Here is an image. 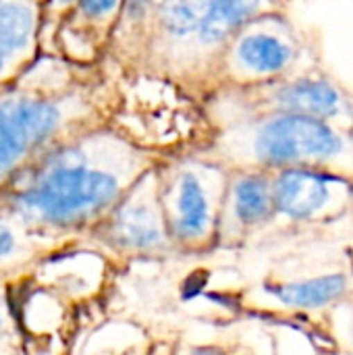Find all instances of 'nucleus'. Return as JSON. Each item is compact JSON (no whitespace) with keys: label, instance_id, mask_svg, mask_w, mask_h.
I'll list each match as a JSON object with an SVG mask.
<instances>
[{"label":"nucleus","instance_id":"4","mask_svg":"<svg viewBox=\"0 0 353 355\" xmlns=\"http://www.w3.org/2000/svg\"><path fill=\"white\" fill-rule=\"evenodd\" d=\"M156 173L175 250L204 254L216 248L231 168L198 148L162 156Z\"/></svg>","mask_w":353,"mask_h":355},{"label":"nucleus","instance_id":"17","mask_svg":"<svg viewBox=\"0 0 353 355\" xmlns=\"http://www.w3.org/2000/svg\"><path fill=\"white\" fill-rule=\"evenodd\" d=\"M175 355H229L225 347L212 345V343H202V345H189L181 352H175Z\"/></svg>","mask_w":353,"mask_h":355},{"label":"nucleus","instance_id":"11","mask_svg":"<svg viewBox=\"0 0 353 355\" xmlns=\"http://www.w3.org/2000/svg\"><path fill=\"white\" fill-rule=\"evenodd\" d=\"M42 0H0V87L12 83L42 56Z\"/></svg>","mask_w":353,"mask_h":355},{"label":"nucleus","instance_id":"14","mask_svg":"<svg viewBox=\"0 0 353 355\" xmlns=\"http://www.w3.org/2000/svg\"><path fill=\"white\" fill-rule=\"evenodd\" d=\"M79 0H46L44 2V31H42V40H46V35H54L58 25L71 15V10L77 6Z\"/></svg>","mask_w":353,"mask_h":355},{"label":"nucleus","instance_id":"12","mask_svg":"<svg viewBox=\"0 0 353 355\" xmlns=\"http://www.w3.org/2000/svg\"><path fill=\"white\" fill-rule=\"evenodd\" d=\"M262 293L283 310L320 312L350 293V279L345 272H325L295 281H270L262 285Z\"/></svg>","mask_w":353,"mask_h":355},{"label":"nucleus","instance_id":"21","mask_svg":"<svg viewBox=\"0 0 353 355\" xmlns=\"http://www.w3.org/2000/svg\"><path fill=\"white\" fill-rule=\"evenodd\" d=\"M42 2H46V0H42Z\"/></svg>","mask_w":353,"mask_h":355},{"label":"nucleus","instance_id":"20","mask_svg":"<svg viewBox=\"0 0 353 355\" xmlns=\"http://www.w3.org/2000/svg\"><path fill=\"white\" fill-rule=\"evenodd\" d=\"M352 343H353V335H352Z\"/></svg>","mask_w":353,"mask_h":355},{"label":"nucleus","instance_id":"8","mask_svg":"<svg viewBox=\"0 0 353 355\" xmlns=\"http://www.w3.org/2000/svg\"><path fill=\"white\" fill-rule=\"evenodd\" d=\"M277 218L291 225H320L343 216L353 204V179L322 168L273 173Z\"/></svg>","mask_w":353,"mask_h":355},{"label":"nucleus","instance_id":"15","mask_svg":"<svg viewBox=\"0 0 353 355\" xmlns=\"http://www.w3.org/2000/svg\"><path fill=\"white\" fill-rule=\"evenodd\" d=\"M206 293V272H193L181 287V300L191 302Z\"/></svg>","mask_w":353,"mask_h":355},{"label":"nucleus","instance_id":"6","mask_svg":"<svg viewBox=\"0 0 353 355\" xmlns=\"http://www.w3.org/2000/svg\"><path fill=\"white\" fill-rule=\"evenodd\" d=\"M302 54V33L283 10L260 15L227 44L216 67L214 87L241 89L289 77L300 71Z\"/></svg>","mask_w":353,"mask_h":355},{"label":"nucleus","instance_id":"10","mask_svg":"<svg viewBox=\"0 0 353 355\" xmlns=\"http://www.w3.org/2000/svg\"><path fill=\"white\" fill-rule=\"evenodd\" d=\"M275 218L273 173L248 168L231 171L221 212L218 245L239 243Z\"/></svg>","mask_w":353,"mask_h":355},{"label":"nucleus","instance_id":"5","mask_svg":"<svg viewBox=\"0 0 353 355\" xmlns=\"http://www.w3.org/2000/svg\"><path fill=\"white\" fill-rule=\"evenodd\" d=\"M206 100L214 104L212 114L289 112L353 129V98L339 81L320 71H298L256 87H214Z\"/></svg>","mask_w":353,"mask_h":355},{"label":"nucleus","instance_id":"16","mask_svg":"<svg viewBox=\"0 0 353 355\" xmlns=\"http://www.w3.org/2000/svg\"><path fill=\"white\" fill-rule=\"evenodd\" d=\"M17 248V239H15V231L10 229V225L6 220L0 218V260L8 258Z\"/></svg>","mask_w":353,"mask_h":355},{"label":"nucleus","instance_id":"9","mask_svg":"<svg viewBox=\"0 0 353 355\" xmlns=\"http://www.w3.org/2000/svg\"><path fill=\"white\" fill-rule=\"evenodd\" d=\"M212 0H156L144 58L150 67L181 83L187 79L189 54Z\"/></svg>","mask_w":353,"mask_h":355},{"label":"nucleus","instance_id":"19","mask_svg":"<svg viewBox=\"0 0 353 355\" xmlns=\"http://www.w3.org/2000/svg\"><path fill=\"white\" fill-rule=\"evenodd\" d=\"M2 324H4V322H2V316H0V331H2Z\"/></svg>","mask_w":353,"mask_h":355},{"label":"nucleus","instance_id":"13","mask_svg":"<svg viewBox=\"0 0 353 355\" xmlns=\"http://www.w3.org/2000/svg\"><path fill=\"white\" fill-rule=\"evenodd\" d=\"M154 4H156V0H125L110 42L119 40L123 46H127V44L133 46V42H135V50L144 56Z\"/></svg>","mask_w":353,"mask_h":355},{"label":"nucleus","instance_id":"7","mask_svg":"<svg viewBox=\"0 0 353 355\" xmlns=\"http://www.w3.org/2000/svg\"><path fill=\"white\" fill-rule=\"evenodd\" d=\"M156 166L141 175L110 214L92 231L114 256L160 258L175 252L160 202Z\"/></svg>","mask_w":353,"mask_h":355},{"label":"nucleus","instance_id":"3","mask_svg":"<svg viewBox=\"0 0 353 355\" xmlns=\"http://www.w3.org/2000/svg\"><path fill=\"white\" fill-rule=\"evenodd\" d=\"M200 146L231 171L322 168L353 179V129L289 112H221Z\"/></svg>","mask_w":353,"mask_h":355},{"label":"nucleus","instance_id":"1","mask_svg":"<svg viewBox=\"0 0 353 355\" xmlns=\"http://www.w3.org/2000/svg\"><path fill=\"white\" fill-rule=\"evenodd\" d=\"M162 156L102 123L56 146L0 187V218L35 235L92 233Z\"/></svg>","mask_w":353,"mask_h":355},{"label":"nucleus","instance_id":"2","mask_svg":"<svg viewBox=\"0 0 353 355\" xmlns=\"http://www.w3.org/2000/svg\"><path fill=\"white\" fill-rule=\"evenodd\" d=\"M64 56H40L0 87V187L71 137L108 123L96 85Z\"/></svg>","mask_w":353,"mask_h":355},{"label":"nucleus","instance_id":"18","mask_svg":"<svg viewBox=\"0 0 353 355\" xmlns=\"http://www.w3.org/2000/svg\"><path fill=\"white\" fill-rule=\"evenodd\" d=\"M148 355H175V349H173L171 345H166V343H158V345H154V347L150 349V354Z\"/></svg>","mask_w":353,"mask_h":355}]
</instances>
